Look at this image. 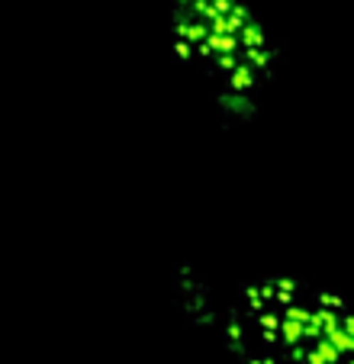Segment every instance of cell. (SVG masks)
Here are the masks:
<instances>
[{
  "mask_svg": "<svg viewBox=\"0 0 354 364\" xmlns=\"http://www.w3.org/2000/svg\"><path fill=\"white\" fill-rule=\"evenodd\" d=\"M225 338L242 364H354V306L316 284L267 277L235 294Z\"/></svg>",
  "mask_w": 354,
  "mask_h": 364,
  "instance_id": "cell-1",
  "label": "cell"
},
{
  "mask_svg": "<svg viewBox=\"0 0 354 364\" xmlns=\"http://www.w3.org/2000/svg\"><path fill=\"white\" fill-rule=\"evenodd\" d=\"M171 39L229 107H252L277 65L271 36L242 0H174Z\"/></svg>",
  "mask_w": 354,
  "mask_h": 364,
  "instance_id": "cell-2",
  "label": "cell"
}]
</instances>
